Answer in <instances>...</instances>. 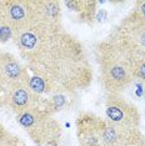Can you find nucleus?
Returning <instances> with one entry per match:
<instances>
[{"mask_svg": "<svg viewBox=\"0 0 145 146\" xmlns=\"http://www.w3.org/2000/svg\"><path fill=\"white\" fill-rule=\"evenodd\" d=\"M29 79L28 69L24 68L14 55L0 52V82L10 90L16 85L26 84Z\"/></svg>", "mask_w": 145, "mask_h": 146, "instance_id": "nucleus-8", "label": "nucleus"}, {"mask_svg": "<svg viewBox=\"0 0 145 146\" xmlns=\"http://www.w3.org/2000/svg\"><path fill=\"white\" fill-rule=\"evenodd\" d=\"M131 14L135 15L138 19L145 21V0H140V1L135 3V6L131 11Z\"/></svg>", "mask_w": 145, "mask_h": 146, "instance_id": "nucleus-13", "label": "nucleus"}, {"mask_svg": "<svg viewBox=\"0 0 145 146\" xmlns=\"http://www.w3.org/2000/svg\"><path fill=\"white\" fill-rule=\"evenodd\" d=\"M14 38V31L8 24L1 8V1H0V42H6Z\"/></svg>", "mask_w": 145, "mask_h": 146, "instance_id": "nucleus-11", "label": "nucleus"}, {"mask_svg": "<svg viewBox=\"0 0 145 146\" xmlns=\"http://www.w3.org/2000/svg\"><path fill=\"white\" fill-rule=\"evenodd\" d=\"M94 51L106 94H121L134 81L136 59L110 36L99 41Z\"/></svg>", "mask_w": 145, "mask_h": 146, "instance_id": "nucleus-2", "label": "nucleus"}, {"mask_svg": "<svg viewBox=\"0 0 145 146\" xmlns=\"http://www.w3.org/2000/svg\"><path fill=\"white\" fill-rule=\"evenodd\" d=\"M109 36L136 60L145 59V21L138 19L131 13L120 21Z\"/></svg>", "mask_w": 145, "mask_h": 146, "instance_id": "nucleus-4", "label": "nucleus"}, {"mask_svg": "<svg viewBox=\"0 0 145 146\" xmlns=\"http://www.w3.org/2000/svg\"><path fill=\"white\" fill-rule=\"evenodd\" d=\"M34 75L41 76L59 92H72L93 79L85 46L61 24L38 23L13 38Z\"/></svg>", "mask_w": 145, "mask_h": 146, "instance_id": "nucleus-1", "label": "nucleus"}, {"mask_svg": "<svg viewBox=\"0 0 145 146\" xmlns=\"http://www.w3.org/2000/svg\"><path fill=\"white\" fill-rule=\"evenodd\" d=\"M65 5L68 6L70 10L78 13L80 15V19L84 21H90L95 18V9H96V1H65Z\"/></svg>", "mask_w": 145, "mask_h": 146, "instance_id": "nucleus-10", "label": "nucleus"}, {"mask_svg": "<svg viewBox=\"0 0 145 146\" xmlns=\"http://www.w3.org/2000/svg\"><path fill=\"white\" fill-rule=\"evenodd\" d=\"M105 120L126 129H140L141 114L139 109L121 94H106Z\"/></svg>", "mask_w": 145, "mask_h": 146, "instance_id": "nucleus-5", "label": "nucleus"}, {"mask_svg": "<svg viewBox=\"0 0 145 146\" xmlns=\"http://www.w3.org/2000/svg\"><path fill=\"white\" fill-rule=\"evenodd\" d=\"M143 81L145 84V59H139L134 64V80Z\"/></svg>", "mask_w": 145, "mask_h": 146, "instance_id": "nucleus-12", "label": "nucleus"}, {"mask_svg": "<svg viewBox=\"0 0 145 146\" xmlns=\"http://www.w3.org/2000/svg\"><path fill=\"white\" fill-rule=\"evenodd\" d=\"M19 125L39 146H57L61 136L60 124L51 114L41 109H31L16 115Z\"/></svg>", "mask_w": 145, "mask_h": 146, "instance_id": "nucleus-3", "label": "nucleus"}, {"mask_svg": "<svg viewBox=\"0 0 145 146\" xmlns=\"http://www.w3.org/2000/svg\"><path fill=\"white\" fill-rule=\"evenodd\" d=\"M1 8L14 35L31 28L38 23V3L34 0L1 1Z\"/></svg>", "mask_w": 145, "mask_h": 146, "instance_id": "nucleus-6", "label": "nucleus"}, {"mask_svg": "<svg viewBox=\"0 0 145 146\" xmlns=\"http://www.w3.org/2000/svg\"><path fill=\"white\" fill-rule=\"evenodd\" d=\"M40 104L41 101L39 96L35 95L26 84H20L8 91L4 106H8L11 111L15 112V115H19L31 109H41Z\"/></svg>", "mask_w": 145, "mask_h": 146, "instance_id": "nucleus-9", "label": "nucleus"}, {"mask_svg": "<svg viewBox=\"0 0 145 146\" xmlns=\"http://www.w3.org/2000/svg\"><path fill=\"white\" fill-rule=\"evenodd\" d=\"M103 119L91 112H81L76 119V136L80 146H101Z\"/></svg>", "mask_w": 145, "mask_h": 146, "instance_id": "nucleus-7", "label": "nucleus"}]
</instances>
